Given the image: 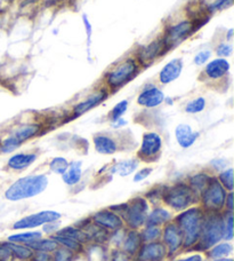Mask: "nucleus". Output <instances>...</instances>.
Masks as SVG:
<instances>
[{
	"mask_svg": "<svg viewBox=\"0 0 234 261\" xmlns=\"http://www.w3.org/2000/svg\"><path fill=\"white\" fill-rule=\"evenodd\" d=\"M204 212L201 206H193L182 211L175 218V223L179 226L183 235V246L185 249L193 248L198 242L202 228Z\"/></svg>",
	"mask_w": 234,
	"mask_h": 261,
	"instance_id": "obj_1",
	"label": "nucleus"
},
{
	"mask_svg": "<svg viewBox=\"0 0 234 261\" xmlns=\"http://www.w3.org/2000/svg\"><path fill=\"white\" fill-rule=\"evenodd\" d=\"M48 186V178L45 174L26 175L13 182L5 192V198L11 202L27 199L45 192Z\"/></svg>",
	"mask_w": 234,
	"mask_h": 261,
	"instance_id": "obj_2",
	"label": "nucleus"
},
{
	"mask_svg": "<svg viewBox=\"0 0 234 261\" xmlns=\"http://www.w3.org/2000/svg\"><path fill=\"white\" fill-rule=\"evenodd\" d=\"M115 206V205H114ZM150 205L148 199L137 196L133 199H130L128 203L124 205H116L115 207H110L112 211L118 213L123 219L124 223H126L130 229L138 230L139 228L145 226L148 214H149Z\"/></svg>",
	"mask_w": 234,
	"mask_h": 261,
	"instance_id": "obj_3",
	"label": "nucleus"
},
{
	"mask_svg": "<svg viewBox=\"0 0 234 261\" xmlns=\"http://www.w3.org/2000/svg\"><path fill=\"white\" fill-rule=\"evenodd\" d=\"M224 216L221 212H204L202 228L196 242L195 250L208 251L223 240Z\"/></svg>",
	"mask_w": 234,
	"mask_h": 261,
	"instance_id": "obj_4",
	"label": "nucleus"
},
{
	"mask_svg": "<svg viewBox=\"0 0 234 261\" xmlns=\"http://www.w3.org/2000/svg\"><path fill=\"white\" fill-rule=\"evenodd\" d=\"M139 71V64L136 59L129 58L125 61L115 64L113 68L109 70L105 76V83L107 90L114 92L119 90L126 84H128L132 79L136 77Z\"/></svg>",
	"mask_w": 234,
	"mask_h": 261,
	"instance_id": "obj_5",
	"label": "nucleus"
},
{
	"mask_svg": "<svg viewBox=\"0 0 234 261\" xmlns=\"http://www.w3.org/2000/svg\"><path fill=\"white\" fill-rule=\"evenodd\" d=\"M195 194L186 184H177L163 189L162 200L175 211H184L196 202Z\"/></svg>",
	"mask_w": 234,
	"mask_h": 261,
	"instance_id": "obj_6",
	"label": "nucleus"
},
{
	"mask_svg": "<svg viewBox=\"0 0 234 261\" xmlns=\"http://www.w3.org/2000/svg\"><path fill=\"white\" fill-rule=\"evenodd\" d=\"M227 190L223 187L217 178L210 179L207 188L200 197L201 207L207 212H221L225 206Z\"/></svg>",
	"mask_w": 234,
	"mask_h": 261,
	"instance_id": "obj_7",
	"label": "nucleus"
},
{
	"mask_svg": "<svg viewBox=\"0 0 234 261\" xmlns=\"http://www.w3.org/2000/svg\"><path fill=\"white\" fill-rule=\"evenodd\" d=\"M41 125L38 123H30L22 125L0 143V152L9 153L15 151L23 143L29 141L41 132Z\"/></svg>",
	"mask_w": 234,
	"mask_h": 261,
	"instance_id": "obj_8",
	"label": "nucleus"
},
{
	"mask_svg": "<svg viewBox=\"0 0 234 261\" xmlns=\"http://www.w3.org/2000/svg\"><path fill=\"white\" fill-rule=\"evenodd\" d=\"M195 29V23L190 20L181 21L179 23H176V24L170 25L167 29L165 36L162 37L168 50L181 45L184 40H186L192 34H193Z\"/></svg>",
	"mask_w": 234,
	"mask_h": 261,
	"instance_id": "obj_9",
	"label": "nucleus"
},
{
	"mask_svg": "<svg viewBox=\"0 0 234 261\" xmlns=\"http://www.w3.org/2000/svg\"><path fill=\"white\" fill-rule=\"evenodd\" d=\"M161 149L162 139L160 135L156 132H148L143 135L137 156L144 162H154L160 156Z\"/></svg>",
	"mask_w": 234,
	"mask_h": 261,
	"instance_id": "obj_10",
	"label": "nucleus"
},
{
	"mask_svg": "<svg viewBox=\"0 0 234 261\" xmlns=\"http://www.w3.org/2000/svg\"><path fill=\"white\" fill-rule=\"evenodd\" d=\"M61 213L56 211H41L35 214L20 219V220L14 223L13 229L21 230V229H34L39 226H43L45 223L57 221L61 219Z\"/></svg>",
	"mask_w": 234,
	"mask_h": 261,
	"instance_id": "obj_11",
	"label": "nucleus"
},
{
	"mask_svg": "<svg viewBox=\"0 0 234 261\" xmlns=\"http://www.w3.org/2000/svg\"><path fill=\"white\" fill-rule=\"evenodd\" d=\"M168 50L167 46L165 44V40L161 38H158L153 40L152 43L148 44L139 49L137 53V62L139 65L143 67H149L158 58H160L161 55L165 54Z\"/></svg>",
	"mask_w": 234,
	"mask_h": 261,
	"instance_id": "obj_12",
	"label": "nucleus"
},
{
	"mask_svg": "<svg viewBox=\"0 0 234 261\" xmlns=\"http://www.w3.org/2000/svg\"><path fill=\"white\" fill-rule=\"evenodd\" d=\"M162 229V243L167 248L168 254H175L183 246V235L175 222H167Z\"/></svg>",
	"mask_w": 234,
	"mask_h": 261,
	"instance_id": "obj_13",
	"label": "nucleus"
},
{
	"mask_svg": "<svg viewBox=\"0 0 234 261\" xmlns=\"http://www.w3.org/2000/svg\"><path fill=\"white\" fill-rule=\"evenodd\" d=\"M137 253L138 261H162L168 255V251L165 244L156 241L142 244Z\"/></svg>",
	"mask_w": 234,
	"mask_h": 261,
	"instance_id": "obj_14",
	"label": "nucleus"
},
{
	"mask_svg": "<svg viewBox=\"0 0 234 261\" xmlns=\"http://www.w3.org/2000/svg\"><path fill=\"white\" fill-rule=\"evenodd\" d=\"M92 221L97 223L106 230H118L124 228V221L118 213L110 208L101 210L92 217Z\"/></svg>",
	"mask_w": 234,
	"mask_h": 261,
	"instance_id": "obj_15",
	"label": "nucleus"
},
{
	"mask_svg": "<svg viewBox=\"0 0 234 261\" xmlns=\"http://www.w3.org/2000/svg\"><path fill=\"white\" fill-rule=\"evenodd\" d=\"M107 95H109V92H107V90H105V88H102V90L94 92L93 94L86 97L85 100L79 102L77 106H74V108L72 110L73 118L80 117V116L85 115L86 113H88V111H91L92 109L95 108V107L100 106L102 102L106 99Z\"/></svg>",
	"mask_w": 234,
	"mask_h": 261,
	"instance_id": "obj_16",
	"label": "nucleus"
},
{
	"mask_svg": "<svg viewBox=\"0 0 234 261\" xmlns=\"http://www.w3.org/2000/svg\"><path fill=\"white\" fill-rule=\"evenodd\" d=\"M165 100V94H163V92L160 88L150 85L145 87L139 93L137 97V103L140 107H145V108H156V107L160 106Z\"/></svg>",
	"mask_w": 234,
	"mask_h": 261,
	"instance_id": "obj_17",
	"label": "nucleus"
},
{
	"mask_svg": "<svg viewBox=\"0 0 234 261\" xmlns=\"http://www.w3.org/2000/svg\"><path fill=\"white\" fill-rule=\"evenodd\" d=\"M230 63L225 58H218L210 61L203 70L204 76L212 81H219L230 71Z\"/></svg>",
	"mask_w": 234,
	"mask_h": 261,
	"instance_id": "obj_18",
	"label": "nucleus"
},
{
	"mask_svg": "<svg viewBox=\"0 0 234 261\" xmlns=\"http://www.w3.org/2000/svg\"><path fill=\"white\" fill-rule=\"evenodd\" d=\"M182 70H183V61L181 59H172L161 69L159 73V82L163 85L170 84L181 76Z\"/></svg>",
	"mask_w": 234,
	"mask_h": 261,
	"instance_id": "obj_19",
	"label": "nucleus"
},
{
	"mask_svg": "<svg viewBox=\"0 0 234 261\" xmlns=\"http://www.w3.org/2000/svg\"><path fill=\"white\" fill-rule=\"evenodd\" d=\"M79 228H81L83 232H85L88 239V242H94V243L96 244H103L105 243L106 241H109V237H110L109 230H106L103 227L98 226L97 223H95L94 221H92L91 223H86V225H81Z\"/></svg>",
	"mask_w": 234,
	"mask_h": 261,
	"instance_id": "obj_20",
	"label": "nucleus"
},
{
	"mask_svg": "<svg viewBox=\"0 0 234 261\" xmlns=\"http://www.w3.org/2000/svg\"><path fill=\"white\" fill-rule=\"evenodd\" d=\"M175 137L180 146L186 149L193 146L196 139L199 138V133L194 132L190 125L180 124L179 126L175 128Z\"/></svg>",
	"mask_w": 234,
	"mask_h": 261,
	"instance_id": "obj_21",
	"label": "nucleus"
},
{
	"mask_svg": "<svg viewBox=\"0 0 234 261\" xmlns=\"http://www.w3.org/2000/svg\"><path fill=\"white\" fill-rule=\"evenodd\" d=\"M143 244L142 236H140V232L136 229H130L125 234L124 241L121 243V248H123L124 252H126L129 255L136 254L140 246Z\"/></svg>",
	"mask_w": 234,
	"mask_h": 261,
	"instance_id": "obj_22",
	"label": "nucleus"
},
{
	"mask_svg": "<svg viewBox=\"0 0 234 261\" xmlns=\"http://www.w3.org/2000/svg\"><path fill=\"white\" fill-rule=\"evenodd\" d=\"M37 160V153L30 152V153H15L7 162L8 169L13 171H23L31 166Z\"/></svg>",
	"mask_w": 234,
	"mask_h": 261,
	"instance_id": "obj_23",
	"label": "nucleus"
},
{
	"mask_svg": "<svg viewBox=\"0 0 234 261\" xmlns=\"http://www.w3.org/2000/svg\"><path fill=\"white\" fill-rule=\"evenodd\" d=\"M94 146L97 152L102 155H113L118 151V143L109 135L98 134L94 137Z\"/></svg>",
	"mask_w": 234,
	"mask_h": 261,
	"instance_id": "obj_24",
	"label": "nucleus"
},
{
	"mask_svg": "<svg viewBox=\"0 0 234 261\" xmlns=\"http://www.w3.org/2000/svg\"><path fill=\"white\" fill-rule=\"evenodd\" d=\"M171 219V213L163 207H156L148 214L145 226H158L161 227L169 222Z\"/></svg>",
	"mask_w": 234,
	"mask_h": 261,
	"instance_id": "obj_25",
	"label": "nucleus"
},
{
	"mask_svg": "<svg viewBox=\"0 0 234 261\" xmlns=\"http://www.w3.org/2000/svg\"><path fill=\"white\" fill-rule=\"evenodd\" d=\"M82 163L76 161L69 164L67 171L62 174L63 182L68 186H76L82 176Z\"/></svg>",
	"mask_w": 234,
	"mask_h": 261,
	"instance_id": "obj_26",
	"label": "nucleus"
},
{
	"mask_svg": "<svg viewBox=\"0 0 234 261\" xmlns=\"http://www.w3.org/2000/svg\"><path fill=\"white\" fill-rule=\"evenodd\" d=\"M212 176L207 173H198L193 176H191V179L189 181V186L190 188L193 190V193L195 194L198 199H200L201 195L204 192V189L207 188V186L209 184Z\"/></svg>",
	"mask_w": 234,
	"mask_h": 261,
	"instance_id": "obj_27",
	"label": "nucleus"
},
{
	"mask_svg": "<svg viewBox=\"0 0 234 261\" xmlns=\"http://www.w3.org/2000/svg\"><path fill=\"white\" fill-rule=\"evenodd\" d=\"M137 167H138L137 160H127V161L115 163V164L110 169V173L118 174L120 176H128L132 173H134V172L137 170Z\"/></svg>",
	"mask_w": 234,
	"mask_h": 261,
	"instance_id": "obj_28",
	"label": "nucleus"
},
{
	"mask_svg": "<svg viewBox=\"0 0 234 261\" xmlns=\"http://www.w3.org/2000/svg\"><path fill=\"white\" fill-rule=\"evenodd\" d=\"M51 239H53L58 245L62 246V248L72 251L73 253H80L83 250V244L79 243V242L74 241L72 239H70L68 236L58 234V232H55L54 235H51Z\"/></svg>",
	"mask_w": 234,
	"mask_h": 261,
	"instance_id": "obj_29",
	"label": "nucleus"
},
{
	"mask_svg": "<svg viewBox=\"0 0 234 261\" xmlns=\"http://www.w3.org/2000/svg\"><path fill=\"white\" fill-rule=\"evenodd\" d=\"M43 237V232L41 231H25L20 232V234H14L8 236V242L12 243H18V244H24L29 245L32 242L39 240Z\"/></svg>",
	"mask_w": 234,
	"mask_h": 261,
	"instance_id": "obj_30",
	"label": "nucleus"
},
{
	"mask_svg": "<svg viewBox=\"0 0 234 261\" xmlns=\"http://www.w3.org/2000/svg\"><path fill=\"white\" fill-rule=\"evenodd\" d=\"M26 246H29V248L34 251H40V252L50 253V252H54L60 245L56 243L51 237H49V239H43V237H41V239L32 242V243H30Z\"/></svg>",
	"mask_w": 234,
	"mask_h": 261,
	"instance_id": "obj_31",
	"label": "nucleus"
},
{
	"mask_svg": "<svg viewBox=\"0 0 234 261\" xmlns=\"http://www.w3.org/2000/svg\"><path fill=\"white\" fill-rule=\"evenodd\" d=\"M9 249L12 251L13 258L20 259V260H29L34 255V250L30 249L29 246L24 244H18V243H12V242H7Z\"/></svg>",
	"mask_w": 234,
	"mask_h": 261,
	"instance_id": "obj_32",
	"label": "nucleus"
},
{
	"mask_svg": "<svg viewBox=\"0 0 234 261\" xmlns=\"http://www.w3.org/2000/svg\"><path fill=\"white\" fill-rule=\"evenodd\" d=\"M58 234H62L70 237V239H72L74 241L79 242V243L81 244H86L88 243V239L85 232L81 229V228H79L78 226H69V227H64L62 229H60Z\"/></svg>",
	"mask_w": 234,
	"mask_h": 261,
	"instance_id": "obj_33",
	"label": "nucleus"
},
{
	"mask_svg": "<svg viewBox=\"0 0 234 261\" xmlns=\"http://www.w3.org/2000/svg\"><path fill=\"white\" fill-rule=\"evenodd\" d=\"M233 246L228 242H224L221 244L214 245L209 251V257L213 259H219V258H227L228 255L232 253Z\"/></svg>",
	"mask_w": 234,
	"mask_h": 261,
	"instance_id": "obj_34",
	"label": "nucleus"
},
{
	"mask_svg": "<svg viewBox=\"0 0 234 261\" xmlns=\"http://www.w3.org/2000/svg\"><path fill=\"white\" fill-rule=\"evenodd\" d=\"M162 229L158 226H145L143 231L140 232L143 243H150V242H156L161 237Z\"/></svg>",
	"mask_w": 234,
	"mask_h": 261,
	"instance_id": "obj_35",
	"label": "nucleus"
},
{
	"mask_svg": "<svg viewBox=\"0 0 234 261\" xmlns=\"http://www.w3.org/2000/svg\"><path fill=\"white\" fill-rule=\"evenodd\" d=\"M69 166V162L64 157H55L49 163V169L56 174L62 175L67 171Z\"/></svg>",
	"mask_w": 234,
	"mask_h": 261,
	"instance_id": "obj_36",
	"label": "nucleus"
},
{
	"mask_svg": "<svg viewBox=\"0 0 234 261\" xmlns=\"http://www.w3.org/2000/svg\"><path fill=\"white\" fill-rule=\"evenodd\" d=\"M223 240L230 242L233 240V216L232 212L226 213L224 216V222H223Z\"/></svg>",
	"mask_w": 234,
	"mask_h": 261,
	"instance_id": "obj_37",
	"label": "nucleus"
},
{
	"mask_svg": "<svg viewBox=\"0 0 234 261\" xmlns=\"http://www.w3.org/2000/svg\"><path fill=\"white\" fill-rule=\"evenodd\" d=\"M206 108V100L203 97H196V99H193L190 101L189 103L185 106V113L187 114H199L201 111H203Z\"/></svg>",
	"mask_w": 234,
	"mask_h": 261,
	"instance_id": "obj_38",
	"label": "nucleus"
},
{
	"mask_svg": "<svg viewBox=\"0 0 234 261\" xmlns=\"http://www.w3.org/2000/svg\"><path fill=\"white\" fill-rule=\"evenodd\" d=\"M217 179L227 192H233V169L224 170Z\"/></svg>",
	"mask_w": 234,
	"mask_h": 261,
	"instance_id": "obj_39",
	"label": "nucleus"
},
{
	"mask_svg": "<svg viewBox=\"0 0 234 261\" xmlns=\"http://www.w3.org/2000/svg\"><path fill=\"white\" fill-rule=\"evenodd\" d=\"M128 109V101L127 100H123L120 101L119 103H116L113 109L111 110V113L109 115L110 120L111 122H114V120L119 119V118H123V115L127 111Z\"/></svg>",
	"mask_w": 234,
	"mask_h": 261,
	"instance_id": "obj_40",
	"label": "nucleus"
},
{
	"mask_svg": "<svg viewBox=\"0 0 234 261\" xmlns=\"http://www.w3.org/2000/svg\"><path fill=\"white\" fill-rule=\"evenodd\" d=\"M74 257V253L62 246H58L57 249L54 251V255L51 257V261H72Z\"/></svg>",
	"mask_w": 234,
	"mask_h": 261,
	"instance_id": "obj_41",
	"label": "nucleus"
},
{
	"mask_svg": "<svg viewBox=\"0 0 234 261\" xmlns=\"http://www.w3.org/2000/svg\"><path fill=\"white\" fill-rule=\"evenodd\" d=\"M233 4V0H216L214 4H212L208 8L209 12H216V11H223V9H226L231 7Z\"/></svg>",
	"mask_w": 234,
	"mask_h": 261,
	"instance_id": "obj_42",
	"label": "nucleus"
},
{
	"mask_svg": "<svg viewBox=\"0 0 234 261\" xmlns=\"http://www.w3.org/2000/svg\"><path fill=\"white\" fill-rule=\"evenodd\" d=\"M13 258L7 242H0V261H9Z\"/></svg>",
	"mask_w": 234,
	"mask_h": 261,
	"instance_id": "obj_43",
	"label": "nucleus"
},
{
	"mask_svg": "<svg viewBox=\"0 0 234 261\" xmlns=\"http://www.w3.org/2000/svg\"><path fill=\"white\" fill-rule=\"evenodd\" d=\"M232 45L231 44H219L216 48V53L218 57L221 58H225V57H230L232 54Z\"/></svg>",
	"mask_w": 234,
	"mask_h": 261,
	"instance_id": "obj_44",
	"label": "nucleus"
},
{
	"mask_svg": "<svg viewBox=\"0 0 234 261\" xmlns=\"http://www.w3.org/2000/svg\"><path fill=\"white\" fill-rule=\"evenodd\" d=\"M210 57H212V52L210 50H201V52H199L194 57V63L198 65L204 64L210 59Z\"/></svg>",
	"mask_w": 234,
	"mask_h": 261,
	"instance_id": "obj_45",
	"label": "nucleus"
},
{
	"mask_svg": "<svg viewBox=\"0 0 234 261\" xmlns=\"http://www.w3.org/2000/svg\"><path fill=\"white\" fill-rule=\"evenodd\" d=\"M60 226L61 225H60L58 220L45 223V225H43V231L48 235H54L55 232H57L60 230Z\"/></svg>",
	"mask_w": 234,
	"mask_h": 261,
	"instance_id": "obj_46",
	"label": "nucleus"
},
{
	"mask_svg": "<svg viewBox=\"0 0 234 261\" xmlns=\"http://www.w3.org/2000/svg\"><path fill=\"white\" fill-rule=\"evenodd\" d=\"M152 173L151 167H145V169L139 170L136 174L134 175V182H140L148 178V176Z\"/></svg>",
	"mask_w": 234,
	"mask_h": 261,
	"instance_id": "obj_47",
	"label": "nucleus"
},
{
	"mask_svg": "<svg viewBox=\"0 0 234 261\" xmlns=\"http://www.w3.org/2000/svg\"><path fill=\"white\" fill-rule=\"evenodd\" d=\"M112 261H132V259H130V255L124 251L116 250L112 253Z\"/></svg>",
	"mask_w": 234,
	"mask_h": 261,
	"instance_id": "obj_48",
	"label": "nucleus"
},
{
	"mask_svg": "<svg viewBox=\"0 0 234 261\" xmlns=\"http://www.w3.org/2000/svg\"><path fill=\"white\" fill-rule=\"evenodd\" d=\"M34 261H51V255L48 252H40V251H36L32 258Z\"/></svg>",
	"mask_w": 234,
	"mask_h": 261,
	"instance_id": "obj_49",
	"label": "nucleus"
},
{
	"mask_svg": "<svg viewBox=\"0 0 234 261\" xmlns=\"http://www.w3.org/2000/svg\"><path fill=\"white\" fill-rule=\"evenodd\" d=\"M225 208H227L228 212H232L233 211V192H230L226 196V199H225Z\"/></svg>",
	"mask_w": 234,
	"mask_h": 261,
	"instance_id": "obj_50",
	"label": "nucleus"
},
{
	"mask_svg": "<svg viewBox=\"0 0 234 261\" xmlns=\"http://www.w3.org/2000/svg\"><path fill=\"white\" fill-rule=\"evenodd\" d=\"M212 164L216 167V170H218V171H221V170H223V169H225L226 167V162L225 161H223V160H216V161H214Z\"/></svg>",
	"mask_w": 234,
	"mask_h": 261,
	"instance_id": "obj_51",
	"label": "nucleus"
},
{
	"mask_svg": "<svg viewBox=\"0 0 234 261\" xmlns=\"http://www.w3.org/2000/svg\"><path fill=\"white\" fill-rule=\"evenodd\" d=\"M126 124H127V122H126L125 119L119 118V119L114 120V122H111V126L113 128H120V127H124Z\"/></svg>",
	"mask_w": 234,
	"mask_h": 261,
	"instance_id": "obj_52",
	"label": "nucleus"
},
{
	"mask_svg": "<svg viewBox=\"0 0 234 261\" xmlns=\"http://www.w3.org/2000/svg\"><path fill=\"white\" fill-rule=\"evenodd\" d=\"M83 23H85V27H86V30H87V36H88V40H90L91 43V37H92V27H91V23L90 21L87 20V17L83 15Z\"/></svg>",
	"mask_w": 234,
	"mask_h": 261,
	"instance_id": "obj_53",
	"label": "nucleus"
},
{
	"mask_svg": "<svg viewBox=\"0 0 234 261\" xmlns=\"http://www.w3.org/2000/svg\"><path fill=\"white\" fill-rule=\"evenodd\" d=\"M175 261H202V257L200 254H193L191 257H187L185 259H181V260H175Z\"/></svg>",
	"mask_w": 234,
	"mask_h": 261,
	"instance_id": "obj_54",
	"label": "nucleus"
},
{
	"mask_svg": "<svg viewBox=\"0 0 234 261\" xmlns=\"http://www.w3.org/2000/svg\"><path fill=\"white\" fill-rule=\"evenodd\" d=\"M213 261H233L231 258H219V259H214Z\"/></svg>",
	"mask_w": 234,
	"mask_h": 261,
	"instance_id": "obj_55",
	"label": "nucleus"
},
{
	"mask_svg": "<svg viewBox=\"0 0 234 261\" xmlns=\"http://www.w3.org/2000/svg\"><path fill=\"white\" fill-rule=\"evenodd\" d=\"M232 34H233V29L228 30V34H227V39H232Z\"/></svg>",
	"mask_w": 234,
	"mask_h": 261,
	"instance_id": "obj_56",
	"label": "nucleus"
}]
</instances>
